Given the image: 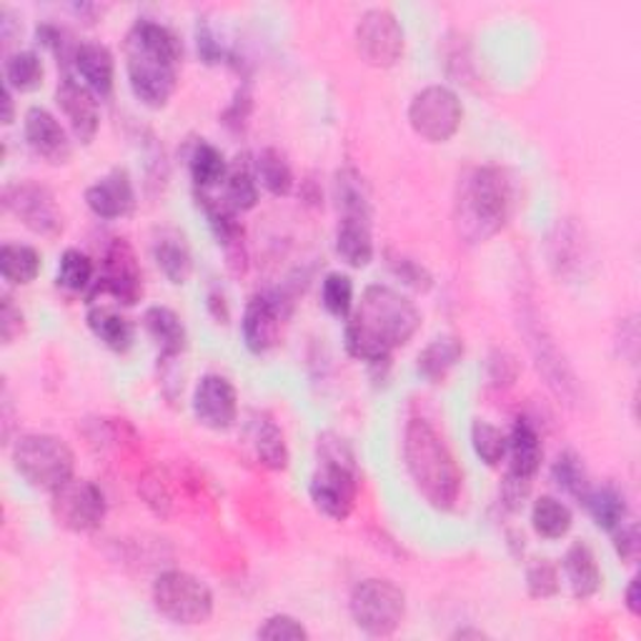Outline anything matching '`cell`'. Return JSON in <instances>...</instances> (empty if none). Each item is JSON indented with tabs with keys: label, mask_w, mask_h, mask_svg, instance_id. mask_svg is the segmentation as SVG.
Returning <instances> with one entry per match:
<instances>
[{
	"label": "cell",
	"mask_w": 641,
	"mask_h": 641,
	"mask_svg": "<svg viewBox=\"0 0 641 641\" xmlns=\"http://www.w3.org/2000/svg\"><path fill=\"white\" fill-rule=\"evenodd\" d=\"M41 273V253L28 243H6L0 249V276L11 286L33 284Z\"/></svg>",
	"instance_id": "d6a6232c"
},
{
	"label": "cell",
	"mask_w": 641,
	"mask_h": 641,
	"mask_svg": "<svg viewBox=\"0 0 641 641\" xmlns=\"http://www.w3.org/2000/svg\"><path fill=\"white\" fill-rule=\"evenodd\" d=\"M3 209L15 216L28 231L43 239H59L65 229L63 213L49 186L35 181H18L3 188Z\"/></svg>",
	"instance_id": "4fadbf2b"
},
{
	"label": "cell",
	"mask_w": 641,
	"mask_h": 641,
	"mask_svg": "<svg viewBox=\"0 0 641 641\" xmlns=\"http://www.w3.org/2000/svg\"><path fill=\"white\" fill-rule=\"evenodd\" d=\"M403 464L423 502L449 512L459 502L464 471L441 433L427 419H411L403 429Z\"/></svg>",
	"instance_id": "3957f363"
},
{
	"label": "cell",
	"mask_w": 641,
	"mask_h": 641,
	"mask_svg": "<svg viewBox=\"0 0 641 641\" xmlns=\"http://www.w3.org/2000/svg\"><path fill=\"white\" fill-rule=\"evenodd\" d=\"M524 534H516V532H508V549L514 551V556H522L524 549H526V544H524Z\"/></svg>",
	"instance_id": "91938a15"
},
{
	"label": "cell",
	"mask_w": 641,
	"mask_h": 641,
	"mask_svg": "<svg viewBox=\"0 0 641 641\" xmlns=\"http://www.w3.org/2000/svg\"><path fill=\"white\" fill-rule=\"evenodd\" d=\"M256 637L269 639V641H301V639H308V629L294 617L273 614L259 627Z\"/></svg>",
	"instance_id": "bcb514c9"
},
{
	"label": "cell",
	"mask_w": 641,
	"mask_h": 641,
	"mask_svg": "<svg viewBox=\"0 0 641 641\" xmlns=\"http://www.w3.org/2000/svg\"><path fill=\"white\" fill-rule=\"evenodd\" d=\"M73 11L81 18H86V23H96V18L103 15V8L98 6H73Z\"/></svg>",
	"instance_id": "680465c9"
},
{
	"label": "cell",
	"mask_w": 641,
	"mask_h": 641,
	"mask_svg": "<svg viewBox=\"0 0 641 641\" xmlns=\"http://www.w3.org/2000/svg\"><path fill=\"white\" fill-rule=\"evenodd\" d=\"M516 203L514 181L504 168L479 166L459 181L454 223L459 239L484 243L504 229Z\"/></svg>",
	"instance_id": "277c9868"
},
{
	"label": "cell",
	"mask_w": 641,
	"mask_h": 641,
	"mask_svg": "<svg viewBox=\"0 0 641 641\" xmlns=\"http://www.w3.org/2000/svg\"><path fill=\"white\" fill-rule=\"evenodd\" d=\"M209 308L219 324H229V306H225V298L221 294L209 296Z\"/></svg>",
	"instance_id": "9f6ffc18"
},
{
	"label": "cell",
	"mask_w": 641,
	"mask_h": 641,
	"mask_svg": "<svg viewBox=\"0 0 641 641\" xmlns=\"http://www.w3.org/2000/svg\"><path fill=\"white\" fill-rule=\"evenodd\" d=\"M253 174H256V181L271 196L281 198L294 191V168H291L286 156L279 148L259 150L256 160H253Z\"/></svg>",
	"instance_id": "836d02e7"
},
{
	"label": "cell",
	"mask_w": 641,
	"mask_h": 641,
	"mask_svg": "<svg viewBox=\"0 0 641 641\" xmlns=\"http://www.w3.org/2000/svg\"><path fill=\"white\" fill-rule=\"evenodd\" d=\"M486 371L488 381L494 386H512L518 376V364L512 354L504 351V348H494V351L488 354Z\"/></svg>",
	"instance_id": "681fc988"
},
{
	"label": "cell",
	"mask_w": 641,
	"mask_h": 641,
	"mask_svg": "<svg viewBox=\"0 0 641 641\" xmlns=\"http://www.w3.org/2000/svg\"><path fill=\"white\" fill-rule=\"evenodd\" d=\"M249 441L259 464L269 471H286L288 469V446L281 429L271 419H253L249 427Z\"/></svg>",
	"instance_id": "f1b7e54d"
},
{
	"label": "cell",
	"mask_w": 641,
	"mask_h": 641,
	"mask_svg": "<svg viewBox=\"0 0 641 641\" xmlns=\"http://www.w3.org/2000/svg\"><path fill=\"white\" fill-rule=\"evenodd\" d=\"M196 45H198V55H201V61L206 65L229 63V59H231V53L225 51V45L219 41V35H216L213 25L209 23V18H198Z\"/></svg>",
	"instance_id": "7dc6e473"
},
{
	"label": "cell",
	"mask_w": 641,
	"mask_h": 641,
	"mask_svg": "<svg viewBox=\"0 0 641 641\" xmlns=\"http://www.w3.org/2000/svg\"><path fill=\"white\" fill-rule=\"evenodd\" d=\"M229 160H225L223 150L216 148L209 140H198L191 158H188V171H191V181L196 191L209 193L211 188L221 186L229 176Z\"/></svg>",
	"instance_id": "f546056e"
},
{
	"label": "cell",
	"mask_w": 641,
	"mask_h": 641,
	"mask_svg": "<svg viewBox=\"0 0 641 641\" xmlns=\"http://www.w3.org/2000/svg\"><path fill=\"white\" fill-rule=\"evenodd\" d=\"M15 120V101H13V91L3 86V126H11Z\"/></svg>",
	"instance_id": "6f0895ef"
},
{
	"label": "cell",
	"mask_w": 641,
	"mask_h": 641,
	"mask_svg": "<svg viewBox=\"0 0 641 641\" xmlns=\"http://www.w3.org/2000/svg\"><path fill=\"white\" fill-rule=\"evenodd\" d=\"M386 263H389V269L396 279H401L403 284L417 288V291H429L433 286V279L431 273L421 266L419 261H413L409 256H403V253H396V251H386Z\"/></svg>",
	"instance_id": "f6af8a7d"
},
{
	"label": "cell",
	"mask_w": 641,
	"mask_h": 641,
	"mask_svg": "<svg viewBox=\"0 0 641 641\" xmlns=\"http://www.w3.org/2000/svg\"><path fill=\"white\" fill-rule=\"evenodd\" d=\"M551 479L564 494L574 496L577 502H581V498L587 496V492L591 488L587 466H584V461L577 451H561V454L556 456L554 466H551Z\"/></svg>",
	"instance_id": "f35d334b"
},
{
	"label": "cell",
	"mask_w": 641,
	"mask_h": 641,
	"mask_svg": "<svg viewBox=\"0 0 641 641\" xmlns=\"http://www.w3.org/2000/svg\"><path fill=\"white\" fill-rule=\"evenodd\" d=\"M191 409L196 421L211 431H229L239 421V393L221 374H206L198 381Z\"/></svg>",
	"instance_id": "9a60e30c"
},
{
	"label": "cell",
	"mask_w": 641,
	"mask_h": 641,
	"mask_svg": "<svg viewBox=\"0 0 641 641\" xmlns=\"http://www.w3.org/2000/svg\"><path fill=\"white\" fill-rule=\"evenodd\" d=\"M308 496L332 522H346L358 498V466L354 449L338 433H320L316 444V471L308 481Z\"/></svg>",
	"instance_id": "5b68a950"
},
{
	"label": "cell",
	"mask_w": 641,
	"mask_h": 641,
	"mask_svg": "<svg viewBox=\"0 0 641 641\" xmlns=\"http://www.w3.org/2000/svg\"><path fill=\"white\" fill-rule=\"evenodd\" d=\"M86 206L93 216H98L103 221L126 219L136 209L134 178H130L126 168H113V171L98 178L96 183L88 186Z\"/></svg>",
	"instance_id": "d6986e66"
},
{
	"label": "cell",
	"mask_w": 641,
	"mask_h": 641,
	"mask_svg": "<svg viewBox=\"0 0 641 641\" xmlns=\"http://www.w3.org/2000/svg\"><path fill=\"white\" fill-rule=\"evenodd\" d=\"M73 71L83 86L96 93L98 98H111L116 86V59L103 43L86 41L78 43L73 55Z\"/></svg>",
	"instance_id": "44dd1931"
},
{
	"label": "cell",
	"mask_w": 641,
	"mask_h": 641,
	"mask_svg": "<svg viewBox=\"0 0 641 641\" xmlns=\"http://www.w3.org/2000/svg\"><path fill=\"white\" fill-rule=\"evenodd\" d=\"M144 328L158 348V361L168 364L186 351L188 334L181 316L168 306H150L144 314Z\"/></svg>",
	"instance_id": "603a6c76"
},
{
	"label": "cell",
	"mask_w": 641,
	"mask_h": 641,
	"mask_svg": "<svg viewBox=\"0 0 641 641\" xmlns=\"http://www.w3.org/2000/svg\"><path fill=\"white\" fill-rule=\"evenodd\" d=\"M98 296H111L120 306H136L144 296V271H140L134 246L126 239H113L103 253L101 271L86 294L88 304Z\"/></svg>",
	"instance_id": "30bf717a"
},
{
	"label": "cell",
	"mask_w": 641,
	"mask_h": 641,
	"mask_svg": "<svg viewBox=\"0 0 641 641\" xmlns=\"http://www.w3.org/2000/svg\"><path fill=\"white\" fill-rule=\"evenodd\" d=\"M51 514L65 532L93 534L106 522L108 502L98 484L73 476L51 494Z\"/></svg>",
	"instance_id": "8fae6325"
},
{
	"label": "cell",
	"mask_w": 641,
	"mask_h": 641,
	"mask_svg": "<svg viewBox=\"0 0 641 641\" xmlns=\"http://www.w3.org/2000/svg\"><path fill=\"white\" fill-rule=\"evenodd\" d=\"M348 611L369 637H391L407 619V593L391 579L369 577L354 587Z\"/></svg>",
	"instance_id": "ba28073f"
},
{
	"label": "cell",
	"mask_w": 641,
	"mask_h": 641,
	"mask_svg": "<svg viewBox=\"0 0 641 641\" xmlns=\"http://www.w3.org/2000/svg\"><path fill=\"white\" fill-rule=\"evenodd\" d=\"M532 494V479H522L512 474V471H506V476L502 481V506L506 512H522L526 498Z\"/></svg>",
	"instance_id": "f907efd6"
},
{
	"label": "cell",
	"mask_w": 641,
	"mask_h": 641,
	"mask_svg": "<svg viewBox=\"0 0 641 641\" xmlns=\"http://www.w3.org/2000/svg\"><path fill=\"white\" fill-rule=\"evenodd\" d=\"M518 326H522L526 346H529L536 369L544 376L546 386H549L559 399H564V403H577L579 399L577 376H574L571 366L561 354V348L556 346L554 336L546 332V326L542 324V318L536 316V311L532 306H526L522 311Z\"/></svg>",
	"instance_id": "9c48e42d"
},
{
	"label": "cell",
	"mask_w": 641,
	"mask_h": 641,
	"mask_svg": "<svg viewBox=\"0 0 641 641\" xmlns=\"http://www.w3.org/2000/svg\"><path fill=\"white\" fill-rule=\"evenodd\" d=\"M549 266L559 279H577L589 263V246L577 223L559 221L546 239Z\"/></svg>",
	"instance_id": "ffe728a7"
},
{
	"label": "cell",
	"mask_w": 641,
	"mask_h": 641,
	"mask_svg": "<svg viewBox=\"0 0 641 641\" xmlns=\"http://www.w3.org/2000/svg\"><path fill=\"white\" fill-rule=\"evenodd\" d=\"M506 459H508V471H512V474L534 481L536 471L542 469V461H544V444H542L539 429L534 427L532 419L518 417L514 421V427L506 437Z\"/></svg>",
	"instance_id": "7402d4cb"
},
{
	"label": "cell",
	"mask_w": 641,
	"mask_h": 641,
	"mask_svg": "<svg viewBox=\"0 0 641 641\" xmlns=\"http://www.w3.org/2000/svg\"><path fill=\"white\" fill-rule=\"evenodd\" d=\"M55 103H59L61 113L69 120L75 140L83 146H91L101 128V108L96 93L88 91L71 73H65L59 88H55Z\"/></svg>",
	"instance_id": "e0dca14e"
},
{
	"label": "cell",
	"mask_w": 641,
	"mask_h": 641,
	"mask_svg": "<svg viewBox=\"0 0 641 641\" xmlns=\"http://www.w3.org/2000/svg\"><path fill=\"white\" fill-rule=\"evenodd\" d=\"M469 637H474V639H484L486 634L481 629H459L454 639H469Z\"/></svg>",
	"instance_id": "94428289"
},
{
	"label": "cell",
	"mask_w": 641,
	"mask_h": 641,
	"mask_svg": "<svg viewBox=\"0 0 641 641\" xmlns=\"http://www.w3.org/2000/svg\"><path fill=\"white\" fill-rule=\"evenodd\" d=\"M561 571L551 559H534L526 567V591L534 599H551L559 593Z\"/></svg>",
	"instance_id": "b9f144b4"
},
{
	"label": "cell",
	"mask_w": 641,
	"mask_h": 641,
	"mask_svg": "<svg viewBox=\"0 0 641 641\" xmlns=\"http://www.w3.org/2000/svg\"><path fill=\"white\" fill-rule=\"evenodd\" d=\"M421 328V311L401 291L383 284L364 288L361 301L346 318V351L358 361L386 364L396 348L407 346Z\"/></svg>",
	"instance_id": "6da1fadb"
},
{
	"label": "cell",
	"mask_w": 641,
	"mask_h": 641,
	"mask_svg": "<svg viewBox=\"0 0 641 641\" xmlns=\"http://www.w3.org/2000/svg\"><path fill=\"white\" fill-rule=\"evenodd\" d=\"M156 611L178 627H201L213 617V591L203 579L181 569L158 574L150 589Z\"/></svg>",
	"instance_id": "52a82bcc"
},
{
	"label": "cell",
	"mask_w": 641,
	"mask_h": 641,
	"mask_svg": "<svg viewBox=\"0 0 641 641\" xmlns=\"http://www.w3.org/2000/svg\"><path fill=\"white\" fill-rule=\"evenodd\" d=\"M23 311L15 306V301L11 296H3V308H0V336H3V344L11 346L15 338H21L23 334Z\"/></svg>",
	"instance_id": "816d5d0a"
},
{
	"label": "cell",
	"mask_w": 641,
	"mask_h": 641,
	"mask_svg": "<svg viewBox=\"0 0 641 641\" xmlns=\"http://www.w3.org/2000/svg\"><path fill=\"white\" fill-rule=\"evenodd\" d=\"M86 324L91 328V334L116 354H126L136 341V326L130 324V318L118 314L116 308L91 306L86 314Z\"/></svg>",
	"instance_id": "4316f807"
},
{
	"label": "cell",
	"mask_w": 641,
	"mask_h": 641,
	"mask_svg": "<svg viewBox=\"0 0 641 641\" xmlns=\"http://www.w3.org/2000/svg\"><path fill=\"white\" fill-rule=\"evenodd\" d=\"M154 261L158 271L171 281L174 286L186 284L193 273V256L181 233L164 231L154 241Z\"/></svg>",
	"instance_id": "83f0119b"
},
{
	"label": "cell",
	"mask_w": 641,
	"mask_h": 641,
	"mask_svg": "<svg viewBox=\"0 0 641 641\" xmlns=\"http://www.w3.org/2000/svg\"><path fill=\"white\" fill-rule=\"evenodd\" d=\"M534 532L546 542H559L571 532L574 514L571 508L556 496H539L532 506Z\"/></svg>",
	"instance_id": "1f68e13d"
},
{
	"label": "cell",
	"mask_w": 641,
	"mask_h": 641,
	"mask_svg": "<svg viewBox=\"0 0 641 641\" xmlns=\"http://www.w3.org/2000/svg\"><path fill=\"white\" fill-rule=\"evenodd\" d=\"M579 504H584L593 524L605 532H614L624 518H629L627 498L614 486H591Z\"/></svg>",
	"instance_id": "4dcf8cb0"
},
{
	"label": "cell",
	"mask_w": 641,
	"mask_h": 641,
	"mask_svg": "<svg viewBox=\"0 0 641 641\" xmlns=\"http://www.w3.org/2000/svg\"><path fill=\"white\" fill-rule=\"evenodd\" d=\"M251 108H253L251 93H249V88H241L239 93H235V98H233L231 106L225 108L223 124L229 126L231 130H243V126H246V120L251 116Z\"/></svg>",
	"instance_id": "f5cc1de1"
},
{
	"label": "cell",
	"mask_w": 641,
	"mask_h": 641,
	"mask_svg": "<svg viewBox=\"0 0 641 641\" xmlns=\"http://www.w3.org/2000/svg\"><path fill=\"white\" fill-rule=\"evenodd\" d=\"M320 304L334 318L346 320L354 311V281L341 271L326 273L324 286H320Z\"/></svg>",
	"instance_id": "60d3db41"
},
{
	"label": "cell",
	"mask_w": 641,
	"mask_h": 641,
	"mask_svg": "<svg viewBox=\"0 0 641 641\" xmlns=\"http://www.w3.org/2000/svg\"><path fill=\"white\" fill-rule=\"evenodd\" d=\"M336 201L341 219H366L371 221V196L366 188L364 176L356 168H341L336 174Z\"/></svg>",
	"instance_id": "e575fe53"
},
{
	"label": "cell",
	"mask_w": 641,
	"mask_h": 641,
	"mask_svg": "<svg viewBox=\"0 0 641 641\" xmlns=\"http://www.w3.org/2000/svg\"><path fill=\"white\" fill-rule=\"evenodd\" d=\"M128 86L140 106L160 111L168 106L178 88V69L183 61V45L164 23L140 18L134 23L126 43Z\"/></svg>",
	"instance_id": "7a4b0ae2"
},
{
	"label": "cell",
	"mask_w": 641,
	"mask_h": 641,
	"mask_svg": "<svg viewBox=\"0 0 641 641\" xmlns=\"http://www.w3.org/2000/svg\"><path fill=\"white\" fill-rule=\"evenodd\" d=\"M464 120V106L449 86H427L409 103V126L429 144H446Z\"/></svg>",
	"instance_id": "7c38bea8"
},
{
	"label": "cell",
	"mask_w": 641,
	"mask_h": 641,
	"mask_svg": "<svg viewBox=\"0 0 641 641\" xmlns=\"http://www.w3.org/2000/svg\"><path fill=\"white\" fill-rule=\"evenodd\" d=\"M0 35H3L6 45H11L15 41V35H21V21H18L11 8H3V11H0Z\"/></svg>",
	"instance_id": "db71d44e"
},
{
	"label": "cell",
	"mask_w": 641,
	"mask_h": 641,
	"mask_svg": "<svg viewBox=\"0 0 641 641\" xmlns=\"http://www.w3.org/2000/svg\"><path fill=\"white\" fill-rule=\"evenodd\" d=\"M138 494L144 498L146 506L160 518H168L174 512V496L171 488H168L166 479L158 474V471H148L144 481L138 484Z\"/></svg>",
	"instance_id": "7bdbcfd3"
},
{
	"label": "cell",
	"mask_w": 641,
	"mask_h": 641,
	"mask_svg": "<svg viewBox=\"0 0 641 641\" xmlns=\"http://www.w3.org/2000/svg\"><path fill=\"white\" fill-rule=\"evenodd\" d=\"M611 534V544H614L617 556L624 564H637L639 559V526L631 518H624Z\"/></svg>",
	"instance_id": "c3c4849f"
},
{
	"label": "cell",
	"mask_w": 641,
	"mask_h": 641,
	"mask_svg": "<svg viewBox=\"0 0 641 641\" xmlns=\"http://www.w3.org/2000/svg\"><path fill=\"white\" fill-rule=\"evenodd\" d=\"M35 41L38 45H43V49H49L55 59H59V65H63V69H73V55H75V49H78V43H73L71 41V35L63 31L61 25H55V23H41L35 28Z\"/></svg>",
	"instance_id": "ee69618b"
},
{
	"label": "cell",
	"mask_w": 641,
	"mask_h": 641,
	"mask_svg": "<svg viewBox=\"0 0 641 641\" xmlns=\"http://www.w3.org/2000/svg\"><path fill=\"white\" fill-rule=\"evenodd\" d=\"M336 253L346 266H351V269L369 266L376 253L371 221L348 219V216H344L336 229Z\"/></svg>",
	"instance_id": "d4e9b609"
},
{
	"label": "cell",
	"mask_w": 641,
	"mask_h": 641,
	"mask_svg": "<svg viewBox=\"0 0 641 641\" xmlns=\"http://www.w3.org/2000/svg\"><path fill=\"white\" fill-rule=\"evenodd\" d=\"M55 281H59V286H63L65 291H71V294H88L93 281H96V266H93L88 253L69 249L63 251V256L59 261Z\"/></svg>",
	"instance_id": "74e56055"
},
{
	"label": "cell",
	"mask_w": 641,
	"mask_h": 641,
	"mask_svg": "<svg viewBox=\"0 0 641 641\" xmlns=\"http://www.w3.org/2000/svg\"><path fill=\"white\" fill-rule=\"evenodd\" d=\"M471 446L488 469H496L506 459V433L494 423L476 419L471 423Z\"/></svg>",
	"instance_id": "ab89813d"
},
{
	"label": "cell",
	"mask_w": 641,
	"mask_h": 641,
	"mask_svg": "<svg viewBox=\"0 0 641 641\" xmlns=\"http://www.w3.org/2000/svg\"><path fill=\"white\" fill-rule=\"evenodd\" d=\"M403 45V28L391 11L386 8H371L356 25V51L361 55V61L371 69H391L401 61Z\"/></svg>",
	"instance_id": "5bb4252c"
},
{
	"label": "cell",
	"mask_w": 641,
	"mask_h": 641,
	"mask_svg": "<svg viewBox=\"0 0 641 641\" xmlns=\"http://www.w3.org/2000/svg\"><path fill=\"white\" fill-rule=\"evenodd\" d=\"M3 78L15 93H33L43 86L45 65L43 59L35 51H15L3 63Z\"/></svg>",
	"instance_id": "d590c367"
},
{
	"label": "cell",
	"mask_w": 641,
	"mask_h": 641,
	"mask_svg": "<svg viewBox=\"0 0 641 641\" xmlns=\"http://www.w3.org/2000/svg\"><path fill=\"white\" fill-rule=\"evenodd\" d=\"M461 358H464V341L459 336H439L419 351L417 371L429 383H444Z\"/></svg>",
	"instance_id": "484cf974"
},
{
	"label": "cell",
	"mask_w": 641,
	"mask_h": 641,
	"mask_svg": "<svg viewBox=\"0 0 641 641\" xmlns=\"http://www.w3.org/2000/svg\"><path fill=\"white\" fill-rule=\"evenodd\" d=\"M223 188H225L223 201L229 203L235 213L256 209V203H259L256 174H253V168L249 164H243L241 158L229 168V176H225Z\"/></svg>",
	"instance_id": "8d00e7d4"
},
{
	"label": "cell",
	"mask_w": 641,
	"mask_h": 641,
	"mask_svg": "<svg viewBox=\"0 0 641 641\" xmlns=\"http://www.w3.org/2000/svg\"><path fill=\"white\" fill-rule=\"evenodd\" d=\"M624 607L631 617H639L641 605H639V579L637 577L629 581V587L624 591Z\"/></svg>",
	"instance_id": "11a10c76"
},
{
	"label": "cell",
	"mask_w": 641,
	"mask_h": 641,
	"mask_svg": "<svg viewBox=\"0 0 641 641\" xmlns=\"http://www.w3.org/2000/svg\"><path fill=\"white\" fill-rule=\"evenodd\" d=\"M23 136L28 148L49 166H65L73 156L69 130L49 108L31 106L23 118Z\"/></svg>",
	"instance_id": "ac0fdd59"
},
{
	"label": "cell",
	"mask_w": 641,
	"mask_h": 641,
	"mask_svg": "<svg viewBox=\"0 0 641 641\" xmlns=\"http://www.w3.org/2000/svg\"><path fill=\"white\" fill-rule=\"evenodd\" d=\"M286 318V301L279 294H256L243 308L241 336L251 354H269L279 344L281 320Z\"/></svg>",
	"instance_id": "2e32d148"
},
{
	"label": "cell",
	"mask_w": 641,
	"mask_h": 641,
	"mask_svg": "<svg viewBox=\"0 0 641 641\" xmlns=\"http://www.w3.org/2000/svg\"><path fill=\"white\" fill-rule=\"evenodd\" d=\"M564 577L569 581V589L574 593V599L587 601L593 593L601 589V569L597 561V554H593L591 546L587 542H574L567 554H564L561 561Z\"/></svg>",
	"instance_id": "cb8c5ba5"
},
{
	"label": "cell",
	"mask_w": 641,
	"mask_h": 641,
	"mask_svg": "<svg viewBox=\"0 0 641 641\" xmlns=\"http://www.w3.org/2000/svg\"><path fill=\"white\" fill-rule=\"evenodd\" d=\"M13 469L28 486L53 494L75 474V454L55 433H23L13 444Z\"/></svg>",
	"instance_id": "8992f818"
}]
</instances>
